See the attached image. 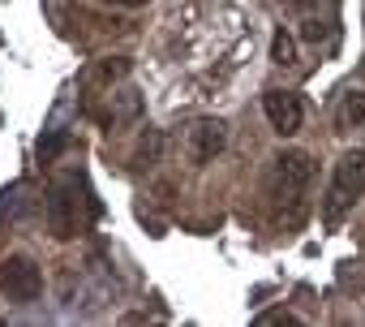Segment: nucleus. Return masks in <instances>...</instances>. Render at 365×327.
I'll return each instance as SVG.
<instances>
[{
  "mask_svg": "<svg viewBox=\"0 0 365 327\" xmlns=\"http://www.w3.org/2000/svg\"><path fill=\"white\" fill-rule=\"evenodd\" d=\"M309 181H314V159L305 151H279L271 159L267 198L284 228H301V220L309 211Z\"/></svg>",
  "mask_w": 365,
  "mask_h": 327,
  "instance_id": "1",
  "label": "nucleus"
},
{
  "mask_svg": "<svg viewBox=\"0 0 365 327\" xmlns=\"http://www.w3.org/2000/svg\"><path fill=\"white\" fill-rule=\"evenodd\" d=\"M129 69H133V61H129V56H103V61L86 74V82H95V86H112V82L129 78Z\"/></svg>",
  "mask_w": 365,
  "mask_h": 327,
  "instance_id": "7",
  "label": "nucleus"
},
{
  "mask_svg": "<svg viewBox=\"0 0 365 327\" xmlns=\"http://www.w3.org/2000/svg\"><path fill=\"white\" fill-rule=\"evenodd\" d=\"M361 194H365V151H348V155H339L335 173H331V186L322 198V224L339 228L344 216L361 203Z\"/></svg>",
  "mask_w": 365,
  "mask_h": 327,
  "instance_id": "2",
  "label": "nucleus"
},
{
  "mask_svg": "<svg viewBox=\"0 0 365 327\" xmlns=\"http://www.w3.org/2000/svg\"><path fill=\"white\" fill-rule=\"evenodd\" d=\"M258 323H297V314H288V310H267V314H258Z\"/></svg>",
  "mask_w": 365,
  "mask_h": 327,
  "instance_id": "12",
  "label": "nucleus"
},
{
  "mask_svg": "<svg viewBox=\"0 0 365 327\" xmlns=\"http://www.w3.org/2000/svg\"><path fill=\"white\" fill-rule=\"evenodd\" d=\"M159 155H163V134L146 129L142 142H138V151H133V164H138V168H150V164H159Z\"/></svg>",
  "mask_w": 365,
  "mask_h": 327,
  "instance_id": "9",
  "label": "nucleus"
},
{
  "mask_svg": "<svg viewBox=\"0 0 365 327\" xmlns=\"http://www.w3.org/2000/svg\"><path fill=\"white\" fill-rule=\"evenodd\" d=\"M271 61H275V65H292V61H297V39H292L288 31H275V39H271Z\"/></svg>",
  "mask_w": 365,
  "mask_h": 327,
  "instance_id": "10",
  "label": "nucleus"
},
{
  "mask_svg": "<svg viewBox=\"0 0 365 327\" xmlns=\"http://www.w3.org/2000/svg\"><path fill=\"white\" fill-rule=\"evenodd\" d=\"M335 121H339V129H356V125H365V91L344 95V104H339Z\"/></svg>",
  "mask_w": 365,
  "mask_h": 327,
  "instance_id": "8",
  "label": "nucleus"
},
{
  "mask_svg": "<svg viewBox=\"0 0 365 327\" xmlns=\"http://www.w3.org/2000/svg\"><path fill=\"white\" fill-rule=\"evenodd\" d=\"M108 5H120V9H142L146 0H108Z\"/></svg>",
  "mask_w": 365,
  "mask_h": 327,
  "instance_id": "14",
  "label": "nucleus"
},
{
  "mask_svg": "<svg viewBox=\"0 0 365 327\" xmlns=\"http://www.w3.org/2000/svg\"><path fill=\"white\" fill-rule=\"evenodd\" d=\"M301 39H309V44H318V39H322V26H318V22H305V31H301Z\"/></svg>",
  "mask_w": 365,
  "mask_h": 327,
  "instance_id": "13",
  "label": "nucleus"
},
{
  "mask_svg": "<svg viewBox=\"0 0 365 327\" xmlns=\"http://www.w3.org/2000/svg\"><path fill=\"white\" fill-rule=\"evenodd\" d=\"M262 112H267V121H271V129L279 138H292L301 129V121H305V104H301L297 91H267Z\"/></svg>",
  "mask_w": 365,
  "mask_h": 327,
  "instance_id": "5",
  "label": "nucleus"
},
{
  "mask_svg": "<svg viewBox=\"0 0 365 327\" xmlns=\"http://www.w3.org/2000/svg\"><path fill=\"white\" fill-rule=\"evenodd\" d=\"M78 207H82L78 181H73V177H61V181L48 190V228H52L56 241H69V237L78 233Z\"/></svg>",
  "mask_w": 365,
  "mask_h": 327,
  "instance_id": "4",
  "label": "nucleus"
},
{
  "mask_svg": "<svg viewBox=\"0 0 365 327\" xmlns=\"http://www.w3.org/2000/svg\"><path fill=\"white\" fill-rule=\"evenodd\" d=\"M0 293H5L14 306L39 301V293H43V271H39V263L26 258V254H9L5 263H0Z\"/></svg>",
  "mask_w": 365,
  "mask_h": 327,
  "instance_id": "3",
  "label": "nucleus"
},
{
  "mask_svg": "<svg viewBox=\"0 0 365 327\" xmlns=\"http://www.w3.org/2000/svg\"><path fill=\"white\" fill-rule=\"evenodd\" d=\"M224 146H228V129H224V121H215V116H207V121H194L190 125V142H185V151H190V159L198 164H211L215 155H224Z\"/></svg>",
  "mask_w": 365,
  "mask_h": 327,
  "instance_id": "6",
  "label": "nucleus"
},
{
  "mask_svg": "<svg viewBox=\"0 0 365 327\" xmlns=\"http://www.w3.org/2000/svg\"><path fill=\"white\" fill-rule=\"evenodd\" d=\"M65 146H69V134H65V129H52V134H43V138H39V159H43V164H52Z\"/></svg>",
  "mask_w": 365,
  "mask_h": 327,
  "instance_id": "11",
  "label": "nucleus"
}]
</instances>
